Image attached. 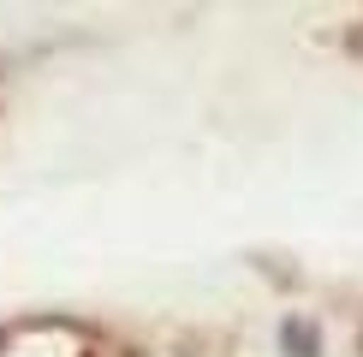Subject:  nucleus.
I'll return each mask as SVG.
<instances>
[{
  "mask_svg": "<svg viewBox=\"0 0 363 357\" xmlns=\"http://www.w3.org/2000/svg\"><path fill=\"white\" fill-rule=\"evenodd\" d=\"M357 351H363V339H357Z\"/></svg>",
  "mask_w": 363,
  "mask_h": 357,
  "instance_id": "f03ea898",
  "label": "nucleus"
},
{
  "mask_svg": "<svg viewBox=\"0 0 363 357\" xmlns=\"http://www.w3.org/2000/svg\"><path fill=\"white\" fill-rule=\"evenodd\" d=\"M280 346H286V357H322V327L310 316H286L280 322Z\"/></svg>",
  "mask_w": 363,
  "mask_h": 357,
  "instance_id": "f257e3e1",
  "label": "nucleus"
}]
</instances>
